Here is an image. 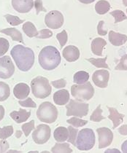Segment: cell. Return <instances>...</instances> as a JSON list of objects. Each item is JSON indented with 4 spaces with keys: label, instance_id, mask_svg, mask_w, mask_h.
I'll list each match as a JSON object with an SVG mask.
<instances>
[{
    "label": "cell",
    "instance_id": "6da1fadb",
    "mask_svg": "<svg viewBox=\"0 0 127 153\" xmlns=\"http://www.w3.org/2000/svg\"><path fill=\"white\" fill-rule=\"evenodd\" d=\"M10 54L21 71H29L34 64V53L31 48L18 45L11 50Z\"/></svg>",
    "mask_w": 127,
    "mask_h": 153
},
{
    "label": "cell",
    "instance_id": "7a4b0ae2",
    "mask_svg": "<svg viewBox=\"0 0 127 153\" xmlns=\"http://www.w3.org/2000/svg\"><path fill=\"white\" fill-rule=\"evenodd\" d=\"M41 67L45 70H53L61 63V56L58 51L53 46L43 48L38 56Z\"/></svg>",
    "mask_w": 127,
    "mask_h": 153
},
{
    "label": "cell",
    "instance_id": "3957f363",
    "mask_svg": "<svg viewBox=\"0 0 127 153\" xmlns=\"http://www.w3.org/2000/svg\"><path fill=\"white\" fill-rule=\"evenodd\" d=\"M31 88L34 96L37 99H46L52 91L48 79L42 76H37L31 80Z\"/></svg>",
    "mask_w": 127,
    "mask_h": 153
},
{
    "label": "cell",
    "instance_id": "277c9868",
    "mask_svg": "<svg viewBox=\"0 0 127 153\" xmlns=\"http://www.w3.org/2000/svg\"><path fill=\"white\" fill-rule=\"evenodd\" d=\"M37 118L43 123H53L58 117V110L51 102H43L37 111Z\"/></svg>",
    "mask_w": 127,
    "mask_h": 153
},
{
    "label": "cell",
    "instance_id": "5b68a950",
    "mask_svg": "<svg viewBox=\"0 0 127 153\" xmlns=\"http://www.w3.org/2000/svg\"><path fill=\"white\" fill-rule=\"evenodd\" d=\"M95 134L90 128L82 129L78 134L76 147L79 150L88 151L91 149L95 144Z\"/></svg>",
    "mask_w": 127,
    "mask_h": 153
},
{
    "label": "cell",
    "instance_id": "8992f818",
    "mask_svg": "<svg viewBox=\"0 0 127 153\" xmlns=\"http://www.w3.org/2000/svg\"><path fill=\"white\" fill-rule=\"evenodd\" d=\"M71 94L78 101H88L93 97L94 88L91 82L87 81L84 84L73 85L71 87Z\"/></svg>",
    "mask_w": 127,
    "mask_h": 153
},
{
    "label": "cell",
    "instance_id": "52a82bcc",
    "mask_svg": "<svg viewBox=\"0 0 127 153\" xmlns=\"http://www.w3.org/2000/svg\"><path fill=\"white\" fill-rule=\"evenodd\" d=\"M66 115L83 117L86 116L89 110V105L83 102L70 100L69 103L66 105Z\"/></svg>",
    "mask_w": 127,
    "mask_h": 153
},
{
    "label": "cell",
    "instance_id": "ba28073f",
    "mask_svg": "<svg viewBox=\"0 0 127 153\" xmlns=\"http://www.w3.org/2000/svg\"><path fill=\"white\" fill-rule=\"evenodd\" d=\"M51 128L47 125H39L32 134L33 140L37 144H45L51 137Z\"/></svg>",
    "mask_w": 127,
    "mask_h": 153
},
{
    "label": "cell",
    "instance_id": "9c48e42d",
    "mask_svg": "<svg viewBox=\"0 0 127 153\" xmlns=\"http://www.w3.org/2000/svg\"><path fill=\"white\" fill-rule=\"evenodd\" d=\"M64 16L62 13L58 10H53L48 13L45 18L46 26L52 29H58L64 24Z\"/></svg>",
    "mask_w": 127,
    "mask_h": 153
},
{
    "label": "cell",
    "instance_id": "30bf717a",
    "mask_svg": "<svg viewBox=\"0 0 127 153\" xmlns=\"http://www.w3.org/2000/svg\"><path fill=\"white\" fill-rule=\"evenodd\" d=\"M14 71L15 66L10 56L0 58V78L9 79L13 75Z\"/></svg>",
    "mask_w": 127,
    "mask_h": 153
},
{
    "label": "cell",
    "instance_id": "8fae6325",
    "mask_svg": "<svg viewBox=\"0 0 127 153\" xmlns=\"http://www.w3.org/2000/svg\"><path fill=\"white\" fill-rule=\"evenodd\" d=\"M99 136V149L108 147L113 140V134L108 128H99L96 129Z\"/></svg>",
    "mask_w": 127,
    "mask_h": 153
},
{
    "label": "cell",
    "instance_id": "7c38bea8",
    "mask_svg": "<svg viewBox=\"0 0 127 153\" xmlns=\"http://www.w3.org/2000/svg\"><path fill=\"white\" fill-rule=\"evenodd\" d=\"M110 73L108 70H97L93 74L92 80L96 86L101 88H105L108 85Z\"/></svg>",
    "mask_w": 127,
    "mask_h": 153
},
{
    "label": "cell",
    "instance_id": "4fadbf2b",
    "mask_svg": "<svg viewBox=\"0 0 127 153\" xmlns=\"http://www.w3.org/2000/svg\"><path fill=\"white\" fill-rule=\"evenodd\" d=\"M15 10L20 13H27L34 7V0H12Z\"/></svg>",
    "mask_w": 127,
    "mask_h": 153
},
{
    "label": "cell",
    "instance_id": "5bb4252c",
    "mask_svg": "<svg viewBox=\"0 0 127 153\" xmlns=\"http://www.w3.org/2000/svg\"><path fill=\"white\" fill-rule=\"evenodd\" d=\"M30 94V88L26 83H18L13 88V94L18 99H26Z\"/></svg>",
    "mask_w": 127,
    "mask_h": 153
},
{
    "label": "cell",
    "instance_id": "9a60e30c",
    "mask_svg": "<svg viewBox=\"0 0 127 153\" xmlns=\"http://www.w3.org/2000/svg\"><path fill=\"white\" fill-rule=\"evenodd\" d=\"M63 56L69 62H74L80 57V51L74 45H69L63 50Z\"/></svg>",
    "mask_w": 127,
    "mask_h": 153
},
{
    "label": "cell",
    "instance_id": "2e32d148",
    "mask_svg": "<svg viewBox=\"0 0 127 153\" xmlns=\"http://www.w3.org/2000/svg\"><path fill=\"white\" fill-rule=\"evenodd\" d=\"M69 93L67 90H60L56 91L53 95V101L57 105L62 106L67 104L69 101Z\"/></svg>",
    "mask_w": 127,
    "mask_h": 153
},
{
    "label": "cell",
    "instance_id": "e0dca14e",
    "mask_svg": "<svg viewBox=\"0 0 127 153\" xmlns=\"http://www.w3.org/2000/svg\"><path fill=\"white\" fill-rule=\"evenodd\" d=\"M12 119L16 121L17 123H21L27 120L31 116V112L26 111V109H20L19 111H13L10 114Z\"/></svg>",
    "mask_w": 127,
    "mask_h": 153
},
{
    "label": "cell",
    "instance_id": "ac0fdd59",
    "mask_svg": "<svg viewBox=\"0 0 127 153\" xmlns=\"http://www.w3.org/2000/svg\"><path fill=\"white\" fill-rule=\"evenodd\" d=\"M108 39L113 45L121 46L126 42L127 36L125 34H120V33L115 32L113 31H110L109 32Z\"/></svg>",
    "mask_w": 127,
    "mask_h": 153
},
{
    "label": "cell",
    "instance_id": "d6986e66",
    "mask_svg": "<svg viewBox=\"0 0 127 153\" xmlns=\"http://www.w3.org/2000/svg\"><path fill=\"white\" fill-rule=\"evenodd\" d=\"M106 45L107 42L104 39L100 37L96 38V39H94L91 42V51H92L93 54H95L96 56H102L103 48H104Z\"/></svg>",
    "mask_w": 127,
    "mask_h": 153
},
{
    "label": "cell",
    "instance_id": "ffe728a7",
    "mask_svg": "<svg viewBox=\"0 0 127 153\" xmlns=\"http://www.w3.org/2000/svg\"><path fill=\"white\" fill-rule=\"evenodd\" d=\"M108 109L110 112V115L108 116V118L113 121V128H116L123 122L124 115L122 114H120L117 109H114L113 107H108Z\"/></svg>",
    "mask_w": 127,
    "mask_h": 153
},
{
    "label": "cell",
    "instance_id": "44dd1931",
    "mask_svg": "<svg viewBox=\"0 0 127 153\" xmlns=\"http://www.w3.org/2000/svg\"><path fill=\"white\" fill-rule=\"evenodd\" d=\"M0 33H3L5 35L10 36L13 41L19 42L23 43V44L24 43L21 33L15 28H7V29H1L0 31Z\"/></svg>",
    "mask_w": 127,
    "mask_h": 153
},
{
    "label": "cell",
    "instance_id": "7402d4cb",
    "mask_svg": "<svg viewBox=\"0 0 127 153\" xmlns=\"http://www.w3.org/2000/svg\"><path fill=\"white\" fill-rule=\"evenodd\" d=\"M53 136L58 142H64L65 141H67L69 137V131L68 128L65 127L60 126L54 131Z\"/></svg>",
    "mask_w": 127,
    "mask_h": 153
},
{
    "label": "cell",
    "instance_id": "603a6c76",
    "mask_svg": "<svg viewBox=\"0 0 127 153\" xmlns=\"http://www.w3.org/2000/svg\"><path fill=\"white\" fill-rule=\"evenodd\" d=\"M23 31H24L25 34H26L29 37H34L37 36L39 34V32L37 30L34 25L30 21H27L23 25Z\"/></svg>",
    "mask_w": 127,
    "mask_h": 153
},
{
    "label": "cell",
    "instance_id": "cb8c5ba5",
    "mask_svg": "<svg viewBox=\"0 0 127 153\" xmlns=\"http://www.w3.org/2000/svg\"><path fill=\"white\" fill-rule=\"evenodd\" d=\"M110 9V4L106 0H100L95 5V10L99 15H104Z\"/></svg>",
    "mask_w": 127,
    "mask_h": 153
},
{
    "label": "cell",
    "instance_id": "d4e9b609",
    "mask_svg": "<svg viewBox=\"0 0 127 153\" xmlns=\"http://www.w3.org/2000/svg\"><path fill=\"white\" fill-rule=\"evenodd\" d=\"M89 79V74L85 71H80L76 72L73 76V80L78 85L84 84Z\"/></svg>",
    "mask_w": 127,
    "mask_h": 153
},
{
    "label": "cell",
    "instance_id": "484cf974",
    "mask_svg": "<svg viewBox=\"0 0 127 153\" xmlns=\"http://www.w3.org/2000/svg\"><path fill=\"white\" fill-rule=\"evenodd\" d=\"M51 151L53 153L58 152H64V153H71L72 152V149L69 147V144L67 143H64V144H56L54 145Z\"/></svg>",
    "mask_w": 127,
    "mask_h": 153
},
{
    "label": "cell",
    "instance_id": "4316f807",
    "mask_svg": "<svg viewBox=\"0 0 127 153\" xmlns=\"http://www.w3.org/2000/svg\"><path fill=\"white\" fill-rule=\"evenodd\" d=\"M10 91L7 84L4 82H0V101H4L9 98Z\"/></svg>",
    "mask_w": 127,
    "mask_h": 153
},
{
    "label": "cell",
    "instance_id": "83f0119b",
    "mask_svg": "<svg viewBox=\"0 0 127 153\" xmlns=\"http://www.w3.org/2000/svg\"><path fill=\"white\" fill-rule=\"evenodd\" d=\"M107 59H108V57H105V59H93V58H91V59H88L87 60L96 67L109 69V66L106 63Z\"/></svg>",
    "mask_w": 127,
    "mask_h": 153
},
{
    "label": "cell",
    "instance_id": "f1b7e54d",
    "mask_svg": "<svg viewBox=\"0 0 127 153\" xmlns=\"http://www.w3.org/2000/svg\"><path fill=\"white\" fill-rule=\"evenodd\" d=\"M102 110L101 109V105H99L90 117V120L93 122H100L102 120L105 119V117L102 115Z\"/></svg>",
    "mask_w": 127,
    "mask_h": 153
},
{
    "label": "cell",
    "instance_id": "f546056e",
    "mask_svg": "<svg viewBox=\"0 0 127 153\" xmlns=\"http://www.w3.org/2000/svg\"><path fill=\"white\" fill-rule=\"evenodd\" d=\"M13 134V127L12 126L0 128V139H6Z\"/></svg>",
    "mask_w": 127,
    "mask_h": 153
},
{
    "label": "cell",
    "instance_id": "4dcf8cb0",
    "mask_svg": "<svg viewBox=\"0 0 127 153\" xmlns=\"http://www.w3.org/2000/svg\"><path fill=\"white\" fill-rule=\"evenodd\" d=\"M110 15L114 17L115 24H118V23L121 22V21L127 19L126 16L124 14V13L123 11L119 10H116L113 11V12L110 13Z\"/></svg>",
    "mask_w": 127,
    "mask_h": 153
},
{
    "label": "cell",
    "instance_id": "1f68e13d",
    "mask_svg": "<svg viewBox=\"0 0 127 153\" xmlns=\"http://www.w3.org/2000/svg\"><path fill=\"white\" fill-rule=\"evenodd\" d=\"M69 131V137H68L67 141L74 146H76V136L78 135V130L77 128H74L72 126H69L67 128Z\"/></svg>",
    "mask_w": 127,
    "mask_h": 153
},
{
    "label": "cell",
    "instance_id": "d6a6232c",
    "mask_svg": "<svg viewBox=\"0 0 127 153\" xmlns=\"http://www.w3.org/2000/svg\"><path fill=\"white\" fill-rule=\"evenodd\" d=\"M4 17H5L7 21L10 24L14 26H18V25L22 24L23 21H24V20L20 19L18 16H12V15H5Z\"/></svg>",
    "mask_w": 127,
    "mask_h": 153
},
{
    "label": "cell",
    "instance_id": "836d02e7",
    "mask_svg": "<svg viewBox=\"0 0 127 153\" xmlns=\"http://www.w3.org/2000/svg\"><path fill=\"white\" fill-rule=\"evenodd\" d=\"M66 122L68 123L69 124L72 125L73 126L76 128H79V127H82V126H84L85 125H86L88 123V121L87 120H81L80 118L78 117H72L71 119L67 120Z\"/></svg>",
    "mask_w": 127,
    "mask_h": 153
},
{
    "label": "cell",
    "instance_id": "e575fe53",
    "mask_svg": "<svg viewBox=\"0 0 127 153\" xmlns=\"http://www.w3.org/2000/svg\"><path fill=\"white\" fill-rule=\"evenodd\" d=\"M9 42L5 38L0 37V57L4 56L9 49Z\"/></svg>",
    "mask_w": 127,
    "mask_h": 153
},
{
    "label": "cell",
    "instance_id": "d590c367",
    "mask_svg": "<svg viewBox=\"0 0 127 153\" xmlns=\"http://www.w3.org/2000/svg\"><path fill=\"white\" fill-rule=\"evenodd\" d=\"M21 128L23 130V132L24 133L25 136L27 137L29 136V134L32 130L34 129V120H31L29 123L23 124L21 126Z\"/></svg>",
    "mask_w": 127,
    "mask_h": 153
},
{
    "label": "cell",
    "instance_id": "8d00e7d4",
    "mask_svg": "<svg viewBox=\"0 0 127 153\" xmlns=\"http://www.w3.org/2000/svg\"><path fill=\"white\" fill-rule=\"evenodd\" d=\"M56 38H57L58 42H59L61 47H64L66 45L68 39V36L67 34H66V31L65 30H64L61 33H58V34H57V35H56Z\"/></svg>",
    "mask_w": 127,
    "mask_h": 153
},
{
    "label": "cell",
    "instance_id": "74e56055",
    "mask_svg": "<svg viewBox=\"0 0 127 153\" xmlns=\"http://www.w3.org/2000/svg\"><path fill=\"white\" fill-rule=\"evenodd\" d=\"M116 70L123 71L127 70V54L122 56L119 63H118V64L117 65V66L116 67Z\"/></svg>",
    "mask_w": 127,
    "mask_h": 153
},
{
    "label": "cell",
    "instance_id": "f35d334b",
    "mask_svg": "<svg viewBox=\"0 0 127 153\" xmlns=\"http://www.w3.org/2000/svg\"><path fill=\"white\" fill-rule=\"evenodd\" d=\"M53 36V32L49 29H42L39 31V34L36 37L39 39H48Z\"/></svg>",
    "mask_w": 127,
    "mask_h": 153
},
{
    "label": "cell",
    "instance_id": "ab89813d",
    "mask_svg": "<svg viewBox=\"0 0 127 153\" xmlns=\"http://www.w3.org/2000/svg\"><path fill=\"white\" fill-rule=\"evenodd\" d=\"M19 104L21 106H23V107H31V108H35L37 106L36 103L33 101L31 98H28L27 99L24 101H18Z\"/></svg>",
    "mask_w": 127,
    "mask_h": 153
},
{
    "label": "cell",
    "instance_id": "60d3db41",
    "mask_svg": "<svg viewBox=\"0 0 127 153\" xmlns=\"http://www.w3.org/2000/svg\"><path fill=\"white\" fill-rule=\"evenodd\" d=\"M51 85L55 88H64L66 86V82L64 79H58V80L51 82Z\"/></svg>",
    "mask_w": 127,
    "mask_h": 153
},
{
    "label": "cell",
    "instance_id": "b9f144b4",
    "mask_svg": "<svg viewBox=\"0 0 127 153\" xmlns=\"http://www.w3.org/2000/svg\"><path fill=\"white\" fill-rule=\"evenodd\" d=\"M34 4L35 9H36L37 15L39 14L40 12H41V11L46 12V10L43 7V1H42V0H35Z\"/></svg>",
    "mask_w": 127,
    "mask_h": 153
},
{
    "label": "cell",
    "instance_id": "7bdbcfd3",
    "mask_svg": "<svg viewBox=\"0 0 127 153\" xmlns=\"http://www.w3.org/2000/svg\"><path fill=\"white\" fill-rule=\"evenodd\" d=\"M104 24H105V22L103 21H101L99 22V24L97 26V32L99 35L105 36L108 34V31L103 29V25H104Z\"/></svg>",
    "mask_w": 127,
    "mask_h": 153
},
{
    "label": "cell",
    "instance_id": "ee69618b",
    "mask_svg": "<svg viewBox=\"0 0 127 153\" xmlns=\"http://www.w3.org/2000/svg\"><path fill=\"white\" fill-rule=\"evenodd\" d=\"M0 146H1L0 152H4L8 149V147H9V144L4 139H1V141H0Z\"/></svg>",
    "mask_w": 127,
    "mask_h": 153
},
{
    "label": "cell",
    "instance_id": "f6af8a7d",
    "mask_svg": "<svg viewBox=\"0 0 127 153\" xmlns=\"http://www.w3.org/2000/svg\"><path fill=\"white\" fill-rule=\"evenodd\" d=\"M118 132L123 136H127V125H123L118 128Z\"/></svg>",
    "mask_w": 127,
    "mask_h": 153
},
{
    "label": "cell",
    "instance_id": "bcb514c9",
    "mask_svg": "<svg viewBox=\"0 0 127 153\" xmlns=\"http://www.w3.org/2000/svg\"><path fill=\"white\" fill-rule=\"evenodd\" d=\"M121 149H122V152H123L127 153V140L125 141L122 144Z\"/></svg>",
    "mask_w": 127,
    "mask_h": 153
},
{
    "label": "cell",
    "instance_id": "7dc6e473",
    "mask_svg": "<svg viewBox=\"0 0 127 153\" xmlns=\"http://www.w3.org/2000/svg\"><path fill=\"white\" fill-rule=\"evenodd\" d=\"M4 116V109L2 106L0 105V120L3 119Z\"/></svg>",
    "mask_w": 127,
    "mask_h": 153
},
{
    "label": "cell",
    "instance_id": "c3c4849f",
    "mask_svg": "<svg viewBox=\"0 0 127 153\" xmlns=\"http://www.w3.org/2000/svg\"><path fill=\"white\" fill-rule=\"evenodd\" d=\"M105 153H113V152H116V153H120L121 152H120L118 149H107L106 151L105 152Z\"/></svg>",
    "mask_w": 127,
    "mask_h": 153
},
{
    "label": "cell",
    "instance_id": "681fc988",
    "mask_svg": "<svg viewBox=\"0 0 127 153\" xmlns=\"http://www.w3.org/2000/svg\"><path fill=\"white\" fill-rule=\"evenodd\" d=\"M79 1H81V3H83V4H91V3L93 2L95 0H78Z\"/></svg>",
    "mask_w": 127,
    "mask_h": 153
},
{
    "label": "cell",
    "instance_id": "f907efd6",
    "mask_svg": "<svg viewBox=\"0 0 127 153\" xmlns=\"http://www.w3.org/2000/svg\"><path fill=\"white\" fill-rule=\"evenodd\" d=\"M21 135H22V132H21V131H16V138H20L21 136Z\"/></svg>",
    "mask_w": 127,
    "mask_h": 153
},
{
    "label": "cell",
    "instance_id": "816d5d0a",
    "mask_svg": "<svg viewBox=\"0 0 127 153\" xmlns=\"http://www.w3.org/2000/svg\"><path fill=\"white\" fill-rule=\"evenodd\" d=\"M123 3L124 4V6L127 7V0H123Z\"/></svg>",
    "mask_w": 127,
    "mask_h": 153
},
{
    "label": "cell",
    "instance_id": "f5cc1de1",
    "mask_svg": "<svg viewBox=\"0 0 127 153\" xmlns=\"http://www.w3.org/2000/svg\"><path fill=\"white\" fill-rule=\"evenodd\" d=\"M10 152V153H11V152H20V151H15V150H10L9 152Z\"/></svg>",
    "mask_w": 127,
    "mask_h": 153
},
{
    "label": "cell",
    "instance_id": "db71d44e",
    "mask_svg": "<svg viewBox=\"0 0 127 153\" xmlns=\"http://www.w3.org/2000/svg\"><path fill=\"white\" fill-rule=\"evenodd\" d=\"M126 13H127V9H126Z\"/></svg>",
    "mask_w": 127,
    "mask_h": 153
}]
</instances>
